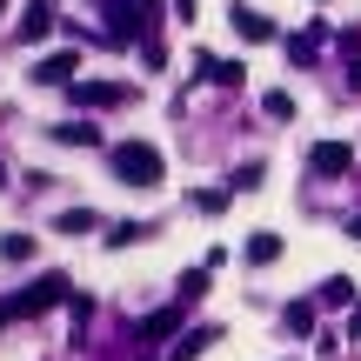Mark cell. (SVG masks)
<instances>
[{
  "instance_id": "1",
  "label": "cell",
  "mask_w": 361,
  "mask_h": 361,
  "mask_svg": "<svg viewBox=\"0 0 361 361\" xmlns=\"http://www.w3.org/2000/svg\"><path fill=\"white\" fill-rule=\"evenodd\" d=\"M107 161H114V174L128 180V188H161V174H168V161H161L154 141H121Z\"/></svg>"
},
{
  "instance_id": "2",
  "label": "cell",
  "mask_w": 361,
  "mask_h": 361,
  "mask_svg": "<svg viewBox=\"0 0 361 361\" xmlns=\"http://www.w3.org/2000/svg\"><path fill=\"white\" fill-rule=\"evenodd\" d=\"M74 295L67 288V274H40L27 295H13V301H0V322H34V314H47V308H61V301Z\"/></svg>"
},
{
  "instance_id": "3",
  "label": "cell",
  "mask_w": 361,
  "mask_h": 361,
  "mask_svg": "<svg viewBox=\"0 0 361 361\" xmlns=\"http://www.w3.org/2000/svg\"><path fill=\"white\" fill-rule=\"evenodd\" d=\"M194 301H168V308H154V314H141L134 322V341L141 348H154V341H168V335H180V314H188Z\"/></svg>"
},
{
  "instance_id": "4",
  "label": "cell",
  "mask_w": 361,
  "mask_h": 361,
  "mask_svg": "<svg viewBox=\"0 0 361 361\" xmlns=\"http://www.w3.org/2000/svg\"><path fill=\"white\" fill-rule=\"evenodd\" d=\"M308 174H322V180L355 174V147H348V141H314V147H308Z\"/></svg>"
},
{
  "instance_id": "5",
  "label": "cell",
  "mask_w": 361,
  "mask_h": 361,
  "mask_svg": "<svg viewBox=\"0 0 361 361\" xmlns=\"http://www.w3.org/2000/svg\"><path fill=\"white\" fill-rule=\"evenodd\" d=\"M74 74H80V47H61V54H47V61H34V80H40V87H67Z\"/></svg>"
},
{
  "instance_id": "6",
  "label": "cell",
  "mask_w": 361,
  "mask_h": 361,
  "mask_svg": "<svg viewBox=\"0 0 361 361\" xmlns=\"http://www.w3.org/2000/svg\"><path fill=\"white\" fill-rule=\"evenodd\" d=\"M128 101V87H121V80H74V107H121Z\"/></svg>"
},
{
  "instance_id": "7",
  "label": "cell",
  "mask_w": 361,
  "mask_h": 361,
  "mask_svg": "<svg viewBox=\"0 0 361 361\" xmlns=\"http://www.w3.org/2000/svg\"><path fill=\"white\" fill-rule=\"evenodd\" d=\"M228 20H234V34H241V40H274V20H268V13H255V7H228Z\"/></svg>"
},
{
  "instance_id": "8",
  "label": "cell",
  "mask_w": 361,
  "mask_h": 361,
  "mask_svg": "<svg viewBox=\"0 0 361 361\" xmlns=\"http://www.w3.org/2000/svg\"><path fill=\"white\" fill-rule=\"evenodd\" d=\"M201 74L214 80V87H241L247 67H241V61H221V54H201Z\"/></svg>"
},
{
  "instance_id": "9",
  "label": "cell",
  "mask_w": 361,
  "mask_h": 361,
  "mask_svg": "<svg viewBox=\"0 0 361 361\" xmlns=\"http://www.w3.org/2000/svg\"><path fill=\"white\" fill-rule=\"evenodd\" d=\"M47 34H54V13H47V0H34V7L20 13V40L34 47V40H47Z\"/></svg>"
},
{
  "instance_id": "10",
  "label": "cell",
  "mask_w": 361,
  "mask_h": 361,
  "mask_svg": "<svg viewBox=\"0 0 361 361\" xmlns=\"http://www.w3.org/2000/svg\"><path fill=\"white\" fill-rule=\"evenodd\" d=\"M207 341H221V328H188V335L174 341V355H168V361H194V355L207 348Z\"/></svg>"
},
{
  "instance_id": "11",
  "label": "cell",
  "mask_w": 361,
  "mask_h": 361,
  "mask_svg": "<svg viewBox=\"0 0 361 361\" xmlns=\"http://www.w3.org/2000/svg\"><path fill=\"white\" fill-rule=\"evenodd\" d=\"M54 141H67V147H101V128H87V121H61Z\"/></svg>"
},
{
  "instance_id": "12",
  "label": "cell",
  "mask_w": 361,
  "mask_h": 361,
  "mask_svg": "<svg viewBox=\"0 0 361 361\" xmlns=\"http://www.w3.org/2000/svg\"><path fill=\"white\" fill-rule=\"evenodd\" d=\"M247 261H255V268H268V261H281V234H268V228H261L255 241H247Z\"/></svg>"
},
{
  "instance_id": "13",
  "label": "cell",
  "mask_w": 361,
  "mask_h": 361,
  "mask_svg": "<svg viewBox=\"0 0 361 361\" xmlns=\"http://www.w3.org/2000/svg\"><path fill=\"white\" fill-rule=\"evenodd\" d=\"M322 301H328V308H355V281H348V274L322 281Z\"/></svg>"
},
{
  "instance_id": "14",
  "label": "cell",
  "mask_w": 361,
  "mask_h": 361,
  "mask_svg": "<svg viewBox=\"0 0 361 361\" xmlns=\"http://www.w3.org/2000/svg\"><path fill=\"white\" fill-rule=\"evenodd\" d=\"M147 221H114V234H107V247H128V241H147Z\"/></svg>"
},
{
  "instance_id": "15",
  "label": "cell",
  "mask_w": 361,
  "mask_h": 361,
  "mask_svg": "<svg viewBox=\"0 0 361 361\" xmlns=\"http://www.w3.org/2000/svg\"><path fill=\"white\" fill-rule=\"evenodd\" d=\"M261 107H268V121H295V94H281V87H274Z\"/></svg>"
},
{
  "instance_id": "16",
  "label": "cell",
  "mask_w": 361,
  "mask_h": 361,
  "mask_svg": "<svg viewBox=\"0 0 361 361\" xmlns=\"http://www.w3.org/2000/svg\"><path fill=\"white\" fill-rule=\"evenodd\" d=\"M0 255H7V261H27V255H34V234H7V241H0Z\"/></svg>"
},
{
  "instance_id": "17",
  "label": "cell",
  "mask_w": 361,
  "mask_h": 361,
  "mask_svg": "<svg viewBox=\"0 0 361 361\" xmlns=\"http://www.w3.org/2000/svg\"><path fill=\"white\" fill-rule=\"evenodd\" d=\"M228 194H234V188H207V194H194V207H201V214H221V207H228Z\"/></svg>"
},
{
  "instance_id": "18",
  "label": "cell",
  "mask_w": 361,
  "mask_h": 361,
  "mask_svg": "<svg viewBox=\"0 0 361 361\" xmlns=\"http://www.w3.org/2000/svg\"><path fill=\"white\" fill-rule=\"evenodd\" d=\"M207 295V268H194V274H180V301H201Z\"/></svg>"
},
{
  "instance_id": "19",
  "label": "cell",
  "mask_w": 361,
  "mask_h": 361,
  "mask_svg": "<svg viewBox=\"0 0 361 361\" xmlns=\"http://www.w3.org/2000/svg\"><path fill=\"white\" fill-rule=\"evenodd\" d=\"M288 328H295V335H308V328H314V301H295V308H288Z\"/></svg>"
},
{
  "instance_id": "20",
  "label": "cell",
  "mask_w": 361,
  "mask_h": 361,
  "mask_svg": "<svg viewBox=\"0 0 361 361\" xmlns=\"http://www.w3.org/2000/svg\"><path fill=\"white\" fill-rule=\"evenodd\" d=\"M228 188H234V194H255V188H261V161H247V168L228 180Z\"/></svg>"
},
{
  "instance_id": "21",
  "label": "cell",
  "mask_w": 361,
  "mask_h": 361,
  "mask_svg": "<svg viewBox=\"0 0 361 361\" xmlns=\"http://www.w3.org/2000/svg\"><path fill=\"white\" fill-rule=\"evenodd\" d=\"M94 228V214H87V207H74V214H61V234H87Z\"/></svg>"
},
{
  "instance_id": "22",
  "label": "cell",
  "mask_w": 361,
  "mask_h": 361,
  "mask_svg": "<svg viewBox=\"0 0 361 361\" xmlns=\"http://www.w3.org/2000/svg\"><path fill=\"white\" fill-rule=\"evenodd\" d=\"M348 87H355V94H361V54H355V67H348Z\"/></svg>"
},
{
  "instance_id": "23",
  "label": "cell",
  "mask_w": 361,
  "mask_h": 361,
  "mask_svg": "<svg viewBox=\"0 0 361 361\" xmlns=\"http://www.w3.org/2000/svg\"><path fill=\"white\" fill-rule=\"evenodd\" d=\"M348 335H355V341H361V308H355V322H348Z\"/></svg>"
},
{
  "instance_id": "24",
  "label": "cell",
  "mask_w": 361,
  "mask_h": 361,
  "mask_svg": "<svg viewBox=\"0 0 361 361\" xmlns=\"http://www.w3.org/2000/svg\"><path fill=\"white\" fill-rule=\"evenodd\" d=\"M174 7H180V20H188V13H194V0H174Z\"/></svg>"
},
{
  "instance_id": "25",
  "label": "cell",
  "mask_w": 361,
  "mask_h": 361,
  "mask_svg": "<svg viewBox=\"0 0 361 361\" xmlns=\"http://www.w3.org/2000/svg\"><path fill=\"white\" fill-rule=\"evenodd\" d=\"M348 234H355V241H361V214H355V221H348Z\"/></svg>"
},
{
  "instance_id": "26",
  "label": "cell",
  "mask_w": 361,
  "mask_h": 361,
  "mask_svg": "<svg viewBox=\"0 0 361 361\" xmlns=\"http://www.w3.org/2000/svg\"><path fill=\"white\" fill-rule=\"evenodd\" d=\"M0 13H7V0H0Z\"/></svg>"
}]
</instances>
